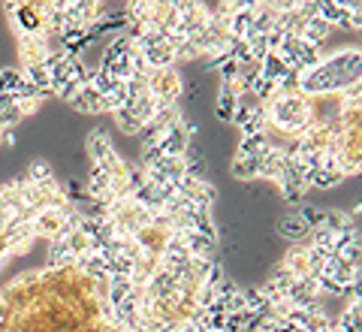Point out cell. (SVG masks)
<instances>
[{
    "label": "cell",
    "instance_id": "obj_1",
    "mask_svg": "<svg viewBox=\"0 0 362 332\" xmlns=\"http://www.w3.org/2000/svg\"><path fill=\"white\" fill-rule=\"evenodd\" d=\"M359 82V49H344L314 67L311 73L302 76L299 94H341L344 88Z\"/></svg>",
    "mask_w": 362,
    "mask_h": 332
},
{
    "label": "cell",
    "instance_id": "obj_2",
    "mask_svg": "<svg viewBox=\"0 0 362 332\" xmlns=\"http://www.w3.org/2000/svg\"><path fill=\"white\" fill-rule=\"evenodd\" d=\"M145 88H148V94L157 100V106H169V103H178V97H181V76H178L175 67L148 70Z\"/></svg>",
    "mask_w": 362,
    "mask_h": 332
},
{
    "label": "cell",
    "instance_id": "obj_3",
    "mask_svg": "<svg viewBox=\"0 0 362 332\" xmlns=\"http://www.w3.org/2000/svg\"><path fill=\"white\" fill-rule=\"evenodd\" d=\"M197 127L190 121H175L173 127H169L166 133H163V139H160V151L166 154V157H185V151L190 148V133H194Z\"/></svg>",
    "mask_w": 362,
    "mask_h": 332
},
{
    "label": "cell",
    "instance_id": "obj_4",
    "mask_svg": "<svg viewBox=\"0 0 362 332\" xmlns=\"http://www.w3.org/2000/svg\"><path fill=\"white\" fill-rule=\"evenodd\" d=\"M45 55H49L45 33H21V37H18V61H21V67L42 64Z\"/></svg>",
    "mask_w": 362,
    "mask_h": 332
},
{
    "label": "cell",
    "instance_id": "obj_5",
    "mask_svg": "<svg viewBox=\"0 0 362 332\" xmlns=\"http://www.w3.org/2000/svg\"><path fill=\"white\" fill-rule=\"evenodd\" d=\"M70 212V205L66 209H42L33 214V236H42L54 242V239H61V224H64V214Z\"/></svg>",
    "mask_w": 362,
    "mask_h": 332
},
{
    "label": "cell",
    "instance_id": "obj_6",
    "mask_svg": "<svg viewBox=\"0 0 362 332\" xmlns=\"http://www.w3.org/2000/svg\"><path fill=\"white\" fill-rule=\"evenodd\" d=\"M293 278H308L311 275V260H308V242L305 245H293L290 254L284 257V263H281Z\"/></svg>",
    "mask_w": 362,
    "mask_h": 332
},
{
    "label": "cell",
    "instance_id": "obj_7",
    "mask_svg": "<svg viewBox=\"0 0 362 332\" xmlns=\"http://www.w3.org/2000/svg\"><path fill=\"white\" fill-rule=\"evenodd\" d=\"M239 97L242 91L235 82H221V94H218V118L221 121H230L233 112L239 109Z\"/></svg>",
    "mask_w": 362,
    "mask_h": 332
},
{
    "label": "cell",
    "instance_id": "obj_8",
    "mask_svg": "<svg viewBox=\"0 0 362 332\" xmlns=\"http://www.w3.org/2000/svg\"><path fill=\"white\" fill-rule=\"evenodd\" d=\"M70 106L76 109V112H88V115H100V112H103V97L97 94L94 88H78V94L73 97V103Z\"/></svg>",
    "mask_w": 362,
    "mask_h": 332
},
{
    "label": "cell",
    "instance_id": "obj_9",
    "mask_svg": "<svg viewBox=\"0 0 362 332\" xmlns=\"http://www.w3.org/2000/svg\"><path fill=\"white\" fill-rule=\"evenodd\" d=\"M278 236L290 239L293 245H305V242H308V236H311V230L299 221L296 214H293V217H284V221H278Z\"/></svg>",
    "mask_w": 362,
    "mask_h": 332
},
{
    "label": "cell",
    "instance_id": "obj_10",
    "mask_svg": "<svg viewBox=\"0 0 362 332\" xmlns=\"http://www.w3.org/2000/svg\"><path fill=\"white\" fill-rule=\"evenodd\" d=\"M317 18H323L329 28H335V25L347 28V6L335 4V0H323V4H317Z\"/></svg>",
    "mask_w": 362,
    "mask_h": 332
},
{
    "label": "cell",
    "instance_id": "obj_11",
    "mask_svg": "<svg viewBox=\"0 0 362 332\" xmlns=\"http://www.w3.org/2000/svg\"><path fill=\"white\" fill-rule=\"evenodd\" d=\"M230 176L235 181H254L259 178V160L257 157H242V154H235V160L230 164Z\"/></svg>",
    "mask_w": 362,
    "mask_h": 332
},
{
    "label": "cell",
    "instance_id": "obj_12",
    "mask_svg": "<svg viewBox=\"0 0 362 332\" xmlns=\"http://www.w3.org/2000/svg\"><path fill=\"white\" fill-rule=\"evenodd\" d=\"M329 33H332V28L326 25L323 18H317V16H314V18H308V25H305V30H302V37H299V40H305L308 45H314V49H320V45L329 40Z\"/></svg>",
    "mask_w": 362,
    "mask_h": 332
},
{
    "label": "cell",
    "instance_id": "obj_13",
    "mask_svg": "<svg viewBox=\"0 0 362 332\" xmlns=\"http://www.w3.org/2000/svg\"><path fill=\"white\" fill-rule=\"evenodd\" d=\"M85 148H88V157L94 160V164H100V160H103L109 151H115V148H112V142H109V133L106 130H94L88 136V142H85Z\"/></svg>",
    "mask_w": 362,
    "mask_h": 332
},
{
    "label": "cell",
    "instance_id": "obj_14",
    "mask_svg": "<svg viewBox=\"0 0 362 332\" xmlns=\"http://www.w3.org/2000/svg\"><path fill=\"white\" fill-rule=\"evenodd\" d=\"M21 118H25V115H21V109H18V100L9 97V94L0 97V130L6 133L9 127H16Z\"/></svg>",
    "mask_w": 362,
    "mask_h": 332
},
{
    "label": "cell",
    "instance_id": "obj_15",
    "mask_svg": "<svg viewBox=\"0 0 362 332\" xmlns=\"http://www.w3.org/2000/svg\"><path fill=\"white\" fill-rule=\"evenodd\" d=\"M269 151V136L266 133H251V136H242L239 142V154L242 157H263Z\"/></svg>",
    "mask_w": 362,
    "mask_h": 332
},
{
    "label": "cell",
    "instance_id": "obj_16",
    "mask_svg": "<svg viewBox=\"0 0 362 332\" xmlns=\"http://www.w3.org/2000/svg\"><path fill=\"white\" fill-rule=\"evenodd\" d=\"M130 52H133L130 40H124L121 33H118V37L112 40V42L106 45V49H103V64H100V67H112V64H118V61H124V58H127Z\"/></svg>",
    "mask_w": 362,
    "mask_h": 332
},
{
    "label": "cell",
    "instance_id": "obj_17",
    "mask_svg": "<svg viewBox=\"0 0 362 332\" xmlns=\"http://www.w3.org/2000/svg\"><path fill=\"white\" fill-rule=\"evenodd\" d=\"M287 70H290V67H287L284 61H281L278 55H272V52L266 55L263 61H259V73H263V79H269V82H275V85L287 76Z\"/></svg>",
    "mask_w": 362,
    "mask_h": 332
},
{
    "label": "cell",
    "instance_id": "obj_18",
    "mask_svg": "<svg viewBox=\"0 0 362 332\" xmlns=\"http://www.w3.org/2000/svg\"><path fill=\"white\" fill-rule=\"evenodd\" d=\"M133 287L136 284L130 281V278H109V290H106V302L112 305V308H118L127 296L133 293Z\"/></svg>",
    "mask_w": 362,
    "mask_h": 332
},
{
    "label": "cell",
    "instance_id": "obj_19",
    "mask_svg": "<svg viewBox=\"0 0 362 332\" xmlns=\"http://www.w3.org/2000/svg\"><path fill=\"white\" fill-rule=\"evenodd\" d=\"M341 181H347L338 169H317V173L308 176V188H320V190H329V188H338Z\"/></svg>",
    "mask_w": 362,
    "mask_h": 332
},
{
    "label": "cell",
    "instance_id": "obj_20",
    "mask_svg": "<svg viewBox=\"0 0 362 332\" xmlns=\"http://www.w3.org/2000/svg\"><path fill=\"white\" fill-rule=\"evenodd\" d=\"M112 115H115V124L121 127V133H130V136L136 133V136H139V130L145 127V124H142L139 118H136L130 109H118V112H112Z\"/></svg>",
    "mask_w": 362,
    "mask_h": 332
},
{
    "label": "cell",
    "instance_id": "obj_21",
    "mask_svg": "<svg viewBox=\"0 0 362 332\" xmlns=\"http://www.w3.org/2000/svg\"><path fill=\"white\" fill-rule=\"evenodd\" d=\"M335 257H341L350 269H359V239H350V242L335 248Z\"/></svg>",
    "mask_w": 362,
    "mask_h": 332
},
{
    "label": "cell",
    "instance_id": "obj_22",
    "mask_svg": "<svg viewBox=\"0 0 362 332\" xmlns=\"http://www.w3.org/2000/svg\"><path fill=\"white\" fill-rule=\"evenodd\" d=\"M332 332H359V305H347V311L332 326Z\"/></svg>",
    "mask_w": 362,
    "mask_h": 332
},
{
    "label": "cell",
    "instance_id": "obj_23",
    "mask_svg": "<svg viewBox=\"0 0 362 332\" xmlns=\"http://www.w3.org/2000/svg\"><path fill=\"white\" fill-rule=\"evenodd\" d=\"M54 173H52V166L45 164V160H33L30 169H28V181L30 185H45V181H52Z\"/></svg>",
    "mask_w": 362,
    "mask_h": 332
},
{
    "label": "cell",
    "instance_id": "obj_24",
    "mask_svg": "<svg viewBox=\"0 0 362 332\" xmlns=\"http://www.w3.org/2000/svg\"><path fill=\"white\" fill-rule=\"evenodd\" d=\"M127 106V82H124L118 91H112V94L103 97V112H118Z\"/></svg>",
    "mask_w": 362,
    "mask_h": 332
},
{
    "label": "cell",
    "instance_id": "obj_25",
    "mask_svg": "<svg viewBox=\"0 0 362 332\" xmlns=\"http://www.w3.org/2000/svg\"><path fill=\"white\" fill-rule=\"evenodd\" d=\"M296 217L299 221L308 227V230H317V227H323V217H326V212H320V209H311V205H302V209L296 212Z\"/></svg>",
    "mask_w": 362,
    "mask_h": 332
},
{
    "label": "cell",
    "instance_id": "obj_26",
    "mask_svg": "<svg viewBox=\"0 0 362 332\" xmlns=\"http://www.w3.org/2000/svg\"><path fill=\"white\" fill-rule=\"evenodd\" d=\"M42 100L45 97H28V100H18V109H21V115H33V112H37L40 106H42Z\"/></svg>",
    "mask_w": 362,
    "mask_h": 332
},
{
    "label": "cell",
    "instance_id": "obj_27",
    "mask_svg": "<svg viewBox=\"0 0 362 332\" xmlns=\"http://www.w3.org/2000/svg\"><path fill=\"white\" fill-rule=\"evenodd\" d=\"M52 94L61 97V100H66V103H73V97L78 94V85H76V82H66V85H61V88H54Z\"/></svg>",
    "mask_w": 362,
    "mask_h": 332
},
{
    "label": "cell",
    "instance_id": "obj_28",
    "mask_svg": "<svg viewBox=\"0 0 362 332\" xmlns=\"http://www.w3.org/2000/svg\"><path fill=\"white\" fill-rule=\"evenodd\" d=\"M326 332H332V329H326Z\"/></svg>",
    "mask_w": 362,
    "mask_h": 332
}]
</instances>
